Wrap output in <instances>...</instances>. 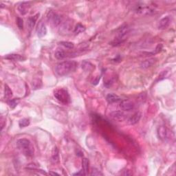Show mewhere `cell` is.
<instances>
[{"mask_svg": "<svg viewBox=\"0 0 176 176\" xmlns=\"http://www.w3.org/2000/svg\"><path fill=\"white\" fill-rule=\"evenodd\" d=\"M156 6L151 1H138L133 6V10L138 15H149L154 14Z\"/></svg>", "mask_w": 176, "mask_h": 176, "instance_id": "1", "label": "cell"}, {"mask_svg": "<svg viewBox=\"0 0 176 176\" xmlns=\"http://www.w3.org/2000/svg\"><path fill=\"white\" fill-rule=\"evenodd\" d=\"M77 64L74 61H65L56 65L55 72L58 76H66L75 71Z\"/></svg>", "mask_w": 176, "mask_h": 176, "instance_id": "2", "label": "cell"}, {"mask_svg": "<svg viewBox=\"0 0 176 176\" xmlns=\"http://www.w3.org/2000/svg\"><path fill=\"white\" fill-rule=\"evenodd\" d=\"M17 147L23 155L27 157H32L34 154V147L31 142L26 138H22L17 141Z\"/></svg>", "mask_w": 176, "mask_h": 176, "instance_id": "3", "label": "cell"}, {"mask_svg": "<svg viewBox=\"0 0 176 176\" xmlns=\"http://www.w3.org/2000/svg\"><path fill=\"white\" fill-rule=\"evenodd\" d=\"M129 34V28L127 25H124L119 29L118 32V36L111 42V44L114 46H118L123 43L127 38Z\"/></svg>", "mask_w": 176, "mask_h": 176, "instance_id": "4", "label": "cell"}, {"mask_svg": "<svg viewBox=\"0 0 176 176\" xmlns=\"http://www.w3.org/2000/svg\"><path fill=\"white\" fill-rule=\"evenodd\" d=\"M54 95L58 101L63 104H68L71 101L69 93L64 89H57L54 92Z\"/></svg>", "mask_w": 176, "mask_h": 176, "instance_id": "5", "label": "cell"}, {"mask_svg": "<svg viewBox=\"0 0 176 176\" xmlns=\"http://www.w3.org/2000/svg\"><path fill=\"white\" fill-rule=\"evenodd\" d=\"M48 22L51 23V25L54 27H58L61 24L62 20L61 18L59 15L57 14L52 10H50L48 12Z\"/></svg>", "mask_w": 176, "mask_h": 176, "instance_id": "6", "label": "cell"}, {"mask_svg": "<svg viewBox=\"0 0 176 176\" xmlns=\"http://www.w3.org/2000/svg\"><path fill=\"white\" fill-rule=\"evenodd\" d=\"M158 136L163 141H167L170 138V131L165 126H160L158 129Z\"/></svg>", "mask_w": 176, "mask_h": 176, "instance_id": "7", "label": "cell"}, {"mask_svg": "<svg viewBox=\"0 0 176 176\" xmlns=\"http://www.w3.org/2000/svg\"><path fill=\"white\" fill-rule=\"evenodd\" d=\"M110 118L117 122H123L127 119V115L123 112L114 111L110 113Z\"/></svg>", "mask_w": 176, "mask_h": 176, "instance_id": "8", "label": "cell"}, {"mask_svg": "<svg viewBox=\"0 0 176 176\" xmlns=\"http://www.w3.org/2000/svg\"><path fill=\"white\" fill-rule=\"evenodd\" d=\"M75 53L73 52H69L67 51L63 50V49H58V50L55 52V57L57 58V59H63V58L67 57H71L72 55H74Z\"/></svg>", "mask_w": 176, "mask_h": 176, "instance_id": "9", "label": "cell"}, {"mask_svg": "<svg viewBox=\"0 0 176 176\" xmlns=\"http://www.w3.org/2000/svg\"><path fill=\"white\" fill-rule=\"evenodd\" d=\"M120 107H121V109L122 110H123V111L130 112L134 109L135 105L133 104V103L130 101V100H122L121 103H120Z\"/></svg>", "mask_w": 176, "mask_h": 176, "instance_id": "10", "label": "cell"}, {"mask_svg": "<svg viewBox=\"0 0 176 176\" xmlns=\"http://www.w3.org/2000/svg\"><path fill=\"white\" fill-rule=\"evenodd\" d=\"M37 36L40 37V38H42V37L46 36L47 34V28L46 24L42 22V21H41V22L39 23L38 25H37Z\"/></svg>", "mask_w": 176, "mask_h": 176, "instance_id": "11", "label": "cell"}, {"mask_svg": "<svg viewBox=\"0 0 176 176\" xmlns=\"http://www.w3.org/2000/svg\"><path fill=\"white\" fill-rule=\"evenodd\" d=\"M171 23V19L169 17H165L159 21L158 28L159 30H165L169 26Z\"/></svg>", "mask_w": 176, "mask_h": 176, "instance_id": "12", "label": "cell"}, {"mask_svg": "<svg viewBox=\"0 0 176 176\" xmlns=\"http://www.w3.org/2000/svg\"><path fill=\"white\" fill-rule=\"evenodd\" d=\"M30 7V2H27V1L22 2V3H21L18 6V10L19 12L21 15H24L28 13V12Z\"/></svg>", "mask_w": 176, "mask_h": 176, "instance_id": "13", "label": "cell"}, {"mask_svg": "<svg viewBox=\"0 0 176 176\" xmlns=\"http://www.w3.org/2000/svg\"><path fill=\"white\" fill-rule=\"evenodd\" d=\"M156 58H150L146 59L140 63V67L142 69H147L149 67H151L156 63Z\"/></svg>", "mask_w": 176, "mask_h": 176, "instance_id": "14", "label": "cell"}, {"mask_svg": "<svg viewBox=\"0 0 176 176\" xmlns=\"http://www.w3.org/2000/svg\"><path fill=\"white\" fill-rule=\"evenodd\" d=\"M4 58L8 60L15 61H23L25 59V57L22 55H17V54H11V55H6V57H4Z\"/></svg>", "mask_w": 176, "mask_h": 176, "instance_id": "15", "label": "cell"}, {"mask_svg": "<svg viewBox=\"0 0 176 176\" xmlns=\"http://www.w3.org/2000/svg\"><path fill=\"white\" fill-rule=\"evenodd\" d=\"M140 118H141V114L140 112H137L128 119V123L131 125H135L139 122Z\"/></svg>", "mask_w": 176, "mask_h": 176, "instance_id": "16", "label": "cell"}, {"mask_svg": "<svg viewBox=\"0 0 176 176\" xmlns=\"http://www.w3.org/2000/svg\"><path fill=\"white\" fill-rule=\"evenodd\" d=\"M106 99L109 103H118L119 101H121V97L113 93L109 94L107 96Z\"/></svg>", "mask_w": 176, "mask_h": 176, "instance_id": "17", "label": "cell"}, {"mask_svg": "<svg viewBox=\"0 0 176 176\" xmlns=\"http://www.w3.org/2000/svg\"><path fill=\"white\" fill-rule=\"evenodd\" d=\"M39 15V14H37V15L29 17L28 19V28L30 30L34 28L35 23H36L37 19H38Z\"/></svg>", "mask_w": 176, "mask_h": 176, "instance_id": "18", "label": "cell"}, {"mask_svg": "<svg viewBox=\"0 0 176 176\" xmlns=\"http://www.w3.org/2000/svg\"><path fill=\"white\" fill-rule=\"evenodd\" d=\"M82 68L85 71H91L94 69V66L92 64H91L90 62L84 61L82 63Z\"/></svg>", "mask_w": 176, "mask_h": 176, "instance_id": "19", "label": "cell"}, {"mask_svg": "<svg viewBox=\"0 0 176 176\" xmlns=\"http://www.w3.org/2000/svg\"><path fill=\"white\" fill-rule=\"evenodd\" d=\"M85 30V28L84 25H83L81 23H78L76 25V27L74 28V32L76 34H78L79 33H81V32H84Z\"/></svg>", "mask_w": 176, "mask_h": 176, "instance_id": "20", "label": "cell"}, {"mask_svg": "<svg viewBox=\"0 0 176 176\" xmlns=\"http://www.w3.org/2000/svg\"><path fill=\"white\" fill-rule=\"evenodd\" d=\"M82 167H83V170L87 174L89 171V160L87 158H83L82 160Z\"/></svg>", "mask_w": 176, "mask_h": 176, "instance_id": "21", "label": "cell"}, {"mask_svg": "<svg viewBox=\"0 0 176 176\" xmlns=\"http://www.w3.org/2000/svg\"><path fill=\"white\" fill-rule=\"evenodd\" d=\"M60 45L63 46V47H65V48L67 49H73L74 48V45L73 43L72 42H69V41H61L59 43Z\"/></svg>", "mask_w": 176, "mask_h": 176, "instance_id": "22", "label": "cell"}, {"mask_svg": "<svg viewBox=\"0 0 176 176\" xmlns=\"http://www.w3.org/2000/svg\"><path fill=\"white\" fill-rule=\"evenodd\" d=\"M30 125V121L27 118H23L20 120L19 122V125L21 128L22 127H28Z\"/></svg>", "mask_w": 176, "mask_h": 176, "instance_id": "23", "label": "cell"}, {"mask_svg": "<svg viewBox=\"0 0 176 176\" xmlns=\"http://www.w3.org/2000/svg\"><path fill=\"white\" fill-rule=\"evenodd\" d=\"M4 94H5V97L7 98H10L13 96V91L10 90L8 85H5V89H4Z\"/></svg>", "mask_w": 176, "mask_h": 176, "instance_id": "24", "label": "cell"}, {"mask_svg": "<svg viewBox=\"0 0 176 176\" xmlns=\"http://www.w3.org/2000/svg\"><path fill=\"white\" fill-rule=\"evenodd\" d=\"M52 159H53V160H55V161L58 160V149H57V147H55L53 149Z\"/></svg>", "mask_w": 176, "mask_h": 176, "instance_id": "25", "label": "cell"}, {"mask_svg": "<svg viewBox=\"0 0 176 176\" xmlns=\"http://www.w3.org/2000/svg\"><path fill=\"white\" fill-rule=\"evenodd\" d=\"M8 103L9 106H10L11 108H15L17 105L18 100H17V99H12V100H9V101L8 102Z\"/></svg>", "mask_w": 176, "mask_h": 176, "instance_id": "26", "label": "cell"}, {"mask_svg": "<svg viewBox=\"0 0 176 176\" xmlns=\"http://www.w3.org/2000/svg\"><path fill=\"white\" fill-rule=\"evenodd\" d=\"M17 25L19 28L22 30L23 28V21L22 18L17 17Z\"/></svg>", "mask_w": 176, "mask_h": 176, "instance_id": "27", "label": "cell"}, {"mask_svg": "<svg viewBox=\"0 0 176 176\" xmlns=\"http://www.w3.org/2000/svg\"><path fill=\"white\" fill-rule=\"evenodd\" d=\"M91 175H102V173H100L99 171L97 169H93L91 171Z\"/></svg>", "mask_w": 176, "mask_h": 176, "instance_id": "28", "label": "cell"}, {"mask_svg": "<svg viewBox=\"0 0 176 176\" xmlns=\"http://www.w3.org/2000/svg\"><path fill=\"white\" fill-rule=\"evenodd\" d=\"M86 175V173H85V172L83 170L80 171L79 172L76 173H74V175H82V176H83V175Z\"/></svg>", "mask_w": 176, "mask_h": 176, "instance_id": "29", "label": "cell"}, {"mask_svg": "<svg viewBox=\"0 0 176 176\" xmlns=\"http://www.w3.org/2000/svg\"><path fill=\"white\" fill-rule=\"evenodd\" d=\"M4 121L3 120V118H1V130L2 131V130H3L4 127Z\"/></svg>", "mask_w": 176, "mask_h": 176, "instance_id": "30", "label": "cell"}, {"mask_svg": "<svg viewBox=\"0 0 176 176\" xmlns=\"http://www.w3.org/2000/svg\"><path fill=\"white\" fill-rule=\"evenodd\" d=\"M100 76H98V78H97V79L95 81H94V85H97V84L98 83V81H99L100 80Z\"/></svg>", "mask_w": 176, "mask_h": 176, "instance_id": "31", "label": "cell"}, {"mask_svg": "<svg viewBox=\"0 0 176 176\" xmlns=\"http://www.w3.org/2000/svg\"><path fill=\"white\" fill-rule=\"evenodd\" d=\"M49 174L50 175H59V174H58V173H55V172H50L49 173Z\"/></svg>", "mask_w": 176, "mask_h": 176, "instance_id": "32", "label": "cell"}]
</instances>
